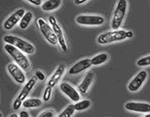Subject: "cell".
I'll use <instances>...</instances> for the list:
<instances>
[{
	"mask_svg": "<svg viewBox=\"0 0 150 117\" xmlns=\"http://www.w3.org/2000/svg\"><path fill=\"white\" fill-rule=\"evenodd\" d=\"M37 80H38L37 77L35 75V76L31 77L30 80L25 84V85L23 86L21 92L19 93L18 97L16 98V100L13 103V109L18 110L21 108V106L23 105V101L27 98V97L29 95V93L31 92V91L34 89L35 85H36Z\"/></svg>",
	"mask_w": 150,
	"mask_h": 117,
	"instance_id": "5b68a950",
	"label": "cell"
},
{
	"mask_svg": "<svg viewBox=\"0 0 150 117\" xmlns=\"http://www.w3.org/2000/svg\"><path fill=\"white\" fill-rule=\"evenodd\" d=\"M25 13H26V11H25L24 9H19L16 11L14 12L4 22V29L11 30L13 27H15V26L21 21L22 17L24 15Z\"/></svg>",
	"mask_w": 150,
	"mask_h": 117,
	"instance_id": "7c38bea8",
	"label": "cell"
},
{
	"mask_svg": "<svg viewBox=\"0 0 150 117\" xmlns=\"http://www.w3.org/2000/svg\"><path fill=\"white\" fill-rule=\"evenodd\" d=\"M74 105H75L76 110L81 111V110H85V109H88L91 106V102L88 99H84V100L76 102Z\"/></svg>",
	"mask_w": 150,
	"mask_h": 117,
	"instance_id": "44dd1931",
	"label": "cell"
},
{
	"mask_svg": "<svg viewBox=\"0 0 150 117\" xmlns=\"http://www.w3.org/2000/svg\"><path fill=\"white\" fill-rule=\"evenodd\" d=\"M4 49L6 52H8L9 55H11V57L14 59L16 64H18L23 70L28 71L31 69V63L27 57V56L23 54L22 50L10 44H6L4 46Z\"/></svg>",
	"mask_w": 150,
	"mask_h": 117,
	"instance_id": "7a4b0ae2",
	"label": "cell"
},
{
	"mask_svg": "<svg viewBox=\"0 0 150 117\" xmlns=\"http://www.w3.org/2000/svg\"><path fill=\"white\" fill-rule=\"evenodd\" d=\"M76 22L82 26H100L105 22V18L100 15H80L76 18Z\"/></svg>",
	"mask_w": 150,
	"mask_h": 117,
	"instance_id": "ba28073f",
	"label": "cell"
},
{
	"mask_svg": "<svg viewBox=\"0 0 150 117\" xmlns=\"http://www.w3.org/2000/svg\"><path fill=\"white\" fill-rule=\"evenodd\" d=\"M48 21L50 22V25L52 26V27L55 34L57 36L58 43V45H59V46H60V48H61V50L64 52H66L68 50V47H67V44H66V41H65V38H64V35L63 30L61 29L60 26L58 25L56 18L54 16L51 15V16H49Z\"/></svg>",
	"mask_w": 150,
	"mask_h": 117,
	"instance_id": "52a82bcc",
	"label": "cell"
},
{
	"mask_svg": "<svg viewBox=\"0 0 150 117\" xmlns=\"http://www.w3.org/2000/svg\"><path fill=\"white\" fill-rule=\"evenodd\" d=\"M87 1H88V0H75V4L76 5H80V4H82L86 3Z\"/></svg>",
	"mask_w": 150,
	"mask_h": 117,
	"instance_id": "83f0119b",
	"label": "cell"
},
{
	"mask_svg": "<svg viewBox=\"0 0 150 117\" xmlns=\"http://www.w3.org/2000/svg\"><path fill=\"white\" fill-rule=\"evenodd\" d=\"M27 1L35 6H40V4H41V0H27Z\"/></svg>",
	"mask_w": 150,
	"mask_h": 117,
	"instance_id": "4316f807",
	"label": "cell"
},
{
	"mask_svg": "<svg viewBox=\"0 0 150 117\" xmlns=\"http://www.w3.org/2000/svg\"><path fill=\"white\" fill-rule=\"evenodd\" d=\"M133 35L134 34L131 31H125V30L117 29L100 34L97 38V42L100 45H107L110 43L124 40L125 39H130L133 37Z\"/></svg>",
	"mask_w": 150,
	"mask_h": 117,
	"instance_id": "6da1fadb",
	"label": "cell"
},
{
	"mask_svg": "<svg viewBox=\"0 0 150 117\" xmlns=\"http://www.w3.org/2000/svg\"><path fill=\"white\" fill-rule=\"evenodd\" d=\"M55 116V113L52 110H46L40 115V117H53Z\"/></svg>",
	"mask_w": 150,
	"mask_h": 117,
	"instance_id": "484cf974",
	"label": "cell"
},
{
	"mask_svg": "<svg viewBox=\"0 0 150 117\" xmlns=\"http://www.w3.org/2000/svg\"><path fill=\"white\" fill-rule=\"evenodd\" d=\"M42 102L39 98H26L23 103V106L24 108H38L41 106Z\"/></svg>",
	"mask_w": 150,
	"mask_h": 117,
	"instance_id": "ac0fdd59",
	"label": "cell"
},
{
	"mask_svg": "<svg viewBox=\"0 0 150 117\" xmlns=\"http://www.w3.org/2000/svg\"><path fill=\"white\" fill-rule=\"evenodd\" d=\"M52 87L47 85L44 91V93H43V101L44 102H47L50 100L51 96H52Z\"/></svg>",
	"mask_w": 150,
	"mask_h": 117,
	"instance_id": "cb8c5ba5",
	"label": "cell"
},
{
	"mask_svg": "<svg viewBox=\"0 0 150 117\" xmlns=\"http://www.w3.org/2000/svg\"><path fill=\"white\" fill-rule=\"evenodd\" d=\"M4 40L5 41L6 44H10V45L14 46L24 53L33 54L35 52V46L31 43L24 40L19 37L14 35H6L4 38Z\"/></svg>",
	"mask_w": 150,
	"mask_h": 117,
	"instance_id": "277c9868",
	"label": "cell"
},
{
	"mask_svg": "<svg viewBox=\"0 0 150 117\" xmlns=\"http://www.w3.org/2000/svg\"><path fill=\"white\" fill-rule=\"evenodd\" d=\"M147 77H148L147 71H140L138 74L132 79V81L129 82V84L128 85V89L132 92L138 91L139 89L142 86L145 81L147 80Z\"/></svg>",
	"mask_w": 150,
	"mask_h": 117,
	"instance_id": "30bf717a",
	"label": "cell"
},
{
	"mask_svg": "<svg viewBox=\"0 0 150 117\" xmlns=\"http://www.w3.org/2000/svg\"><path fill=\"white\" fill-rule=\"evenodd\" d=\"M144 117H150V115L147 113V115H145V116H144Z\"/></svg>",
	"mask_w": 150,
	"mask_h": 117,
	"instance_id": "4dcf8cb0",
	"label": "cell"
},
{
	"mask_svg": "<svg viewBox=\"0 0 150 117\" xmlns=\"http://www.w3.org/2000/svg\"><path fill=\"white\" fill-rule=\"evenodd\" d=\"M60 90L64 94H65L69 99L75 103L80 101L81 96H80V92H78V90L75 89L70 84L67 83V82H63L60 84Z\"/></svg>",
	"mask_w": 150,
	"mask_h": 117,
	"instance_id": "8fae6325",
	"label": "cell"
},
{
	"mask_svg": "<svg viewBox=\"0 0 150 117\" xmlns=\"http://www.w3.org/2000/svg\"><path fill=\"white\" fill-rule=\"evenodd\" d=\"M91 66H92L91 59H81L79 62H77L76 63H75L72 67H70L68 73H69V75H76V74H80V73L83 72V71L87 70Z\"/></svg>",
	"mask_w": 150,
	"mask_h": 117,
	"instance_id": "4fadbf2b",
	"label": "cell"
},
{
	"mask_svg": "<svg viewBox=\"0 0 150 117\" xmlns=\"http://www.w3.org/2000/svg\"><path fill=\"white\" fill-rule=\"evenodd\" d=\"M125 108L129 111H132V112L143 113V114L150 113V104L147 103L129 102L125 104Z\"/></svg>",
	"mask_w": 150,
	"mask_h": 117,
	"instance_id": "5bb4252c",
	"label": "cell"
},
{
	"mask_svg": "<svg viewBox=\"0 0 150 117\" xmlns=\"http://www.w3.org/2000/svg\"><path fill=\"white\" fill-rule=\"evenodd\" d=\"M75 110H76V109H75V105H74V104H69V105L67 106V107L64 109V111H63V112H61V113L58 115V116L59 117L72 116L74 115V113H75Z\"/></svg>",
	"mask_w": 150,
	"mask_h": 117,
	"instance_id": "7402d4cb",
	"label": "cell"
},
{
	"mask_svg": "<svg viewBox=\"0 0 150 117\" xmlns=\"http://www.w3.org/2000/svg\"><path fill=\"white\" fill-rule=\"evenodd\" d=\"M62 4V0H46L41 4V9L44 11H53L58 9Z\"/></svg>",
	"mask_w": 150,
	"mask_h": 117,
	"instance_id": "e0dca14e",
	"label": "cell"
},
{
	"mask_svg": "<svg viewBox=\"0 0 150 117\" xmlns=\"http://www.w3.org/2000/svg\"><path fill=\"white\" fill-rule=\"evenodd\" d=\"M93 81V72H88L86 74L85 77L83 78L82 81L79 84L77 90L81 95H84L88 92V88L90 87L91 84Z\"/></svg>",
	"mask_w": 150,
	"mask_h": 117,
	"instance_id": "2e32d148",
	"label": "cell"
},
{
	"mask_svg": "<svg viewBox=\"0 0 150 117\" xmlns=\"http://www.w3.org/2000/svg\"><path fill=\"white\" fill-rule=\"evenodd\" d=\"M7 70L12 76V78L18 84H23L26 82V75L23 69L18 64L9 63L7 66Z\"/></svg>",
	"mask_w": 150,
	"mask_h": 117,
	"instance_id": "9c48e42d",
	"label": "cell"
},
{
	"mask_svg": "<svg viewBox=\"0 0 150 117\" xmlns=\"http://www.w3.org/2000/svg\"><path fill=\"white\" fill-rule=\"evenodd\" d=\"M64 72H65V65L64 64L58 65V67L56 69V70L54 71V73L52 74V75L51 76V78L47 82V85L53 88L58 84V82L61 80Z\"/></svg>",
	"mask_w": 150,
	"mask_h": 117,
	"instance_id": "9a60e30c",
	"label": "cell"
},
{
	"mask_svg": "<svg viewBox=\"0 0 150 117\" xmlns=\"http://www.w3.org/2000/svg\"><path fill=\"white\" fill-rule=\"evenodd\" d=\"M35 75L37 77V79H38L39 81H46V74H45L42 71H40V70L35 71Z\"/></svg>",
	"mask_w": 150,
	"mask_h": 117,
	"instance_id": "d4e9b609",
	"label": "cell"
},
{
	"mask_svg": "<svg viewBox=\"0 0 150 117\" xmlns=\"http://www.w3.org/2000/svg\"><path fill=\"white\" fill-rule=\"evenodd\" d=\"M109 59V56L106 53H100L96 55L95 57H93L91 58V62H92V65L93 66H98L100 65L102 63H105L107 60Z\"/></svg>",
	"mask_w": 150,
	"mask_h": 117,
	"instance_id": "d6986e66",
	"label": "cell"
},
{
	"mask_svg": "<svg viewBox=\"0 0 150 117\" xmlns=\"http://www.w3.org/2000/svg\"><path fill=\"white\" fill-rule=\"evenodd\" d=\"M33 17H34V15H33L32 12H26V13L24 14V15L22 17L21 21H20V24H19L20 28H22V29L27 28V27H28V25L31 22Z\"/></svg>",
	"mask_w": 150,
	"mask_h": 117,
	"instance_id": "ffe728a7",
	"label": "cell"
},
{
	"mask_svg": "<svg viewBox=\"0 0 150 117\" xmlns=\"http://www.w3.org/2000/svg\"><path fill=\"white\" fill-rule=\"evenodd\" d=\"M137 65L139 67H146L150 65V56H147L144 57H142L137 61Z\"/></svg>",
	"mask_w": 150,
	"mask_h": 117,
	"instance_id": "603a6c76",
	"label": "cell"
},
{
	"mask_svg": "<svg viewBox=\"0 0 150 117\" xmlns=\"http://www.w3.org/2000/svg\"><path fill=\"white\" fill-rule=\"evenodd\" d=\"M127 8V0H118L117 1L115 11H114L113 15H112V22H111V27L113 30H117L121 27L123 21L126 15Z\"/></svg>",
	"mask_w": 150,
	"mask_h": 117,
	"instance_id": "3957f363",
	"label": "cell"
},
{
	"mask_svg": "<svg viewBox=\"0 0 150 117\" xmlns=\"http://www.w3.org/2000/svg\"><path fill=\"white\" fill-rule=\"evenodd\" d=\"M20 117H29V115L27 111H22L20 112Z\"/></svg>",
	"mask_w": 150,
	"mask_h": 117,
	"instance_id": "f1b7e54d",
	"label": "cell"
},
{
	"mask_svg": "<svg viewBox=\"0 0 150 117\" xmlns=\"http://www.w3.org/2000/svg\"><path fill=\"white\" fill-rule=\"evenodd\" d=\"M37 24L39 26L40 33L43 34L46 40L50 44L55 46L58 43V39H57V36L55 34L52 26H50L47 23L43 18H39L37 20Z\"/></svg>",
	"mask_w": 150,
	"mask_h": 117,
	"instance_id": "8992f818",
	"label": "cell"
},
{
	"mask_svg": "<svg viewBox=\"0 0 150 117\" xmlns=\"http://www.w3.org/2000/svg\"><path fill=\"white\" fill-rule=\"evenodd\" d=\"M10 117H18V116H17L16 114H12L11 116Z\"/></svg>",
	"mask_w": 150,
	"mask_h": 117,
	"instance_id": "f546056e",
	"label": "cell"
}]
</instances>
